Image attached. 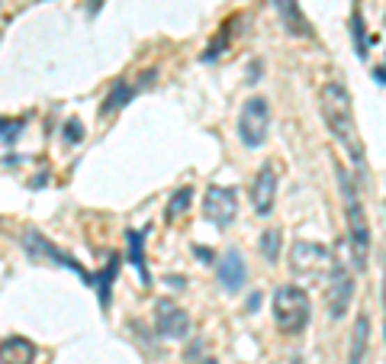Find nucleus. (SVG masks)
Returning a JSON list of instances; mask_svg holds the SVG:
<instances>
[{
  "label": "nucleus",
  "mask_w": 386,
  "mask_h": 364,
  "mask_svg": "<svg viewBox=\"0 0 386 364\" xmlns=\"http://www.w3.org/2000/svg\"><path fill=\"white\" fill-rule=\"evenodd\" d=\"M268 132H270V103L264 97L245 100L242 113H238V139L248 149H258V145L268 142Z\"/></svg>",
  "instance_id": "nucleus-4"
},
{
  "label": "nucleus",
  "mask_w": 386,
  "mask_h": 364,
  "mask_svg": "<svg viewBox=\"0 0 386 364\" xmlns=\"http://www.w3.org/2000/svg\"><path fill=\"white\" fill-rule=\"evenodd\" d=\"M274 200H277V171L270 168V165H264L252 184L254 213H258V216H268V213L274 210Z\"/></svg>",
  "instance_id": "nucleus-10"
},
{
  "label": "nucleus",
  "mask_w": 386,
  "mask_h": 364,
  "mask_svg": "<svg viewBox=\"0 0 386 364\" xmlns=\"http://www.w3.org/2000/svg\"><path fill=\"white\" fill-rule=\"evenodd\" d=\"M270 3H274V10L280 13V20H284V26H286V33L290 36H312L309 20L302 17V10H300L296 0H270Z\"/></svg>",
  "instance_id": "nucleus-13"
},
{
  "label": "nucleus",
  "mask_w": 386,
  "mask_h": 364,
  "mask_svg": "<svg viewBox=\"0 0 386 364\" xmlns=\"http://www.w3.org/2000/svg\"><path fill=\"white\" fill-rule=\"evenodd\" d=\"M344 248H348V238L338 242V258H332V284H328V316L332 319H341L348 313V303L354 296V278L348 271V261H344Z\"/></svg>",
  "instance_id": "nucleus-5"
},
{
  "label": "nucleus",
  "mask_w": 386,
  "mask_h": 364,
  "mask_svg": "<svg viewBox=\"0 0 386 364\" xmlns=\"http://www.w3.org/2000/svg\"><path fill=\"white\" fill-rule=\"evenodd\" d=\"M20 126H23V119H17V123H13V119H0V136L13 139L20 132Z\"/></svg>",
  "instance_id": "nucleus-22"
},
{
  "label": "nucleus",
  "mask_w": 386,
  "mask_h": 364,
  "mask_svg": "<svg viewBox=\"0 0 386 364\" xmlns=\"http://www.w3.org/2000/svg\"><path fill=\"white\" fill-rule=\"evenodd\" d=\"M341 174V171H338ZM341 190H344V210H348V238L354 245V264L364 268L367 264V252H370V226H367V216H364V206L354 194V187L348 184V178L341 174Z\"/></svg>",
  "instance_id": "nucleus-3"
},
{
  "label": "nucleus",
  "mask_w": 386,
  "mask_h": 364,
  "mask_svg": "<svg viewBox=\"0 0 386 364\" xmlns=\"http://www.w3.org/2000/svg\"><path fill=\"white\" fill-rule=\"evenodd\" d=\"M23 248H26L29 258H36V261H49V264H55V268H68V271L87 278L84 268H81L71 255H65L59 245H52L49 238H45L43 232H36V229H26V232H23Z\"/></svg>",
  "instance_id": "nucleus-7"
},
{
  "label": "nucleus",
  "mask_w": 386,
  "mask_h": 364,
  "mask_svg": "<svg viewBox=\"0 0 386 364\" xmlns=\"http://www.w3.org/2000/svg\"><path fill=\"white\" fill-rule=\"evenodd\" d=\"M155 326H158V332L164 335V339H174V342H180V339L190 335V316H187L177 303H168V300H161L158 303Z\"/></svg>",
  "instance_id": "nucleus-9"
},
{
  "label": "nucleus",
  "mask_w": 386,
  "mask_h": 364,
  "mask_svg": "<svg viewBox=\"0 0 386 364\" xmlns=\"http://www.w3.org/2000/svg\"><path fill=\"white\" fill-rule=\"evenodd\" d=\"M39 348L23 335H10L0 342V364H36Z\"/></svg>",
  "instance_id": "nucleus-11"
},
{
  "label": "nucleus",
  "mask_w": 386,
  "mask_h": 364,
  "mask_svg": "<svg viewBox=\"0 0 386 364\" xmlns=\"http://www.w3.org/2000/svg\"><path fill=\"white\" fill-rule=\"evenodd\" d=\"M319 110H322L325 126L332 129V136L338 139V145L357 165H364V145H361V136H357V123H354V113H351V93H348V87H341L338 81H328L319 93Z\"/></svg>",
  "instance_id": "nucleus-1"
},
{
  "label": "nucleus",
  "mask_w": 386,
  "mask_h": 364,
  "mask_svg": "<svg viewBox=\"0 0 386 364\" xmlns=\"http://www.w3.org/2000/svg\"><path fill=\"white\" fill-rule=\"evenodd\" d=\"M190 200H193V190L190 187H180L174 197H171V204L164 206V220L168 222H174L180 213H187V206H190Z\"/></svg>",
  "instance_id": "nucleus-20"
},
{
  "label": "nucleus",
  "mask_w": 386,
  "mask_h": 364,
  "mask_svg": "<svg viewBox=\"0 0 386 364\" xmlns=\"http://www.w3.org/2000/svg\"><path fill=\"white\" fill-rule=\"evenodd\" d=\"M328 264H332V252L325 245H319V242H296L293 252H290V271L296 278L316 280Z\"/></svg>",
  "instance_id": "nucleus-6"
},
{
  "label": "nucleus",
  "mask_w": 386,
  "mask_h": 364,
  "mask_svg": "<svg viewBox=\"0 0 386 364\" xmlns=\"http://www.w3.org/2000/svg\"><path fill=\"white\" fill-rule=\"evenodd\" d=\"M351 36H354V52L361 55V59H367V39H364V13L357 7H354L351 13Z\"/></svg>",
  "instance_id": "nucleus-21"
},
{
  "label": "nucleus",
  "mask_w": 386,
  "mask_h": 364,
  "mask_svg": "<svg viewBox=\"0 0 386 364\" xmlns=\"http://www.w3.org/2000/svg\"><path fill=\"white\" fill-rule=\"evenodd\" d=\"M116 271H119V261H116V258H109V264L103 268L100 274H91V278H87V284H93V287H97L103 306L109 303V287H113V280H116Z\"/></svg>",
  "instance_id": "nucleus-16"
},
{
  "label": "nucleus",
  "mask_w": 386,
  "mask_h": 364,
  "mask_svg": "<svg viewBox=\"0 0 386 364\" xmlns=\"http://www.w3.org/2000/svg\"><path fill=\"white\" fill-rule=\"evenodd\" d=\"M373 77H377L380 84H386V68H377V71H373Z\"/></svg>",
  "instance_id": "nucleus-26"
},
{
  "label": "nucleus",
  "mask_w": 386,
  "mask_h": 364,
  "mask_svg": "<svg viewBox=\"0 0 386 364\" xmlns=\"http://www.w3.org/2000/svg\"><path fill=\"white\" fill-rule=\"evenodd\" d=\"M367 335H370V319L367 316H357V322H354V335H351V355H348V364H361L364 361Z\"/></svg>",
  "instance_id": "nucleus-15"
},
{
  "label": "nucleus",
  "mask_w": 386,
  "mask_h": 364,
  "mask_svg": "<svg viewBox=\"0 0 386 364\" xmlns=\"http://www.w3.org/2000/svg\"><path fill=\"white\" fill-rule=\"evenodd\" d=\"M383 316H386V264H383ZM383 332H386V326H383Z\"/></svg>",
  "instance_id": "nucleus-25"
},
{
  "label": "nucleus",
  "mask_w": 386,
  "mask_h": 364,
  "mask_svg": "<svg viewBox=\"0 0 386 364\" xmlns=\"http://www.w3.org/2000/svg\"><path fill=\"white\" fill-rule=\"evenodd\" d=\"M193 252L200 255V261H206V264H210V261H213V252H210V248H203V245H196V248H193Z\"/></svg>",
  "instance_id": "nucleus-24"
},
{
  "label": "nucleus",
  "mask_w": 386,
  "mask_h": 364,
  "mask_svg": "<svg viewBox=\"0 0 386 364\" xmlns=\"http://www.w3.org/2000/svg\"><path fill=\"white\" fill-rule=\"evenodd\" d=\"M280 245H284V238H280V229H268L264 236H261V255H264V261L274 264L280 258Z\"/></svg>",
  "instance_id": "nucleus-19"
},
{
  "label": "nucleus",
  "mask_w": 386,
  "mask_h": 364,
  "mask_svg": "<svg viewBox=\"0 0 386 364\" xmlns=\"http://www.w3.org/2000/svg\"><path fill=\"white\" fill-rule=\"evenodd\" d=\"M203 213L206 220L216 222V226H229V222L238 216V194L236 187H219L213 184L203 197Z\"/></svg>",
  "instance_id": "nucleus-8"
},
{
  "label": "nucleus",
  "mask_w": 386,
  "mask_h": 364,
  "mask_svg": "<svg viewBox=\"0 0 386 364\" xmlns=\"http://www.w3.org/2000/svg\"><path fill=\"white\" fill-rule=\"evenodd\" d=\"M245 278H248V268H245V258H242V255H238L236 248L222 255V261H219V284L236 294V290L245 284Z\"/></svg>",
  "instance_id": "nucleus-12"
},
{
  "label": "nucleus",
  "mask_w": 386,
  "mask_h": 364,
  "mask_svg": "<svg viewBox=\"0 0 386 364\" xmlns=\"http://www.w3.org/2000/svg\"><path fill=\"white\" fill-rule=\"evenodd\" d=\"M135 93H139V91H135V84H129L126 77H123V81H116V87H113V91H109V97L103 100V116H109V113L123 110V107L132 100Z\"/></svg>",
  "instance_id": "nucleus-14"
},
{
  "label": "nucleus",
  "mask_w": 386,
  "mask_h": 364,
  "mask_svg": "<svg viewBox=\"0 0 386 364\" xmlns=\"http://www.w3.org/2000/svg\"><path fill=\"white\" fill-rule=\"evenodd\" d=\"M126 238H129V261H132L135 268L142 271V284H151L148 268H145V252H142V238H145V232H139V229H129Z\"/></svg>",
  "instance_id": "nucleus-18"
},
{
  "label": "nucleus",
  "mask_w": 386,
  "mask_h": 364,
  "mask_svg": "<svg viewBox=\"0 0 386 364\" xmlns=\"http://www.w3.org/2000/svg\"><path fill=\"white\" fill-rule=\"evenodd\" d=\"M68 139H71V142H77V139H81V123H77V119H71V123H68Z\"/></svg>",
  "instance_id": "nucleus-23"
},
{
  "label": "nucleus",
  "mask_w": 386,
  "mask_h": 364,
  "mask_svg": "<svg viewBox=\"0 0 386 364\" xmlns=\"http://www.w3.org/2000/svg\"><path fill=\"white\" fill-rule=\"evenodd\" d=\"M312 316V303L309 294L302 287H280L274 294V319H277V329L286 335H296L309 326Z\"/></svg>",
  "instance_id": "nucleus-2"
},
{
  "label": "nucleus",
  "mask_w": 386,
  "mask_h": 364,
  "mask_svg": "<svg viewBox=\"0 0 386 364\" xmlns=\"http://www.w3.org/2000/svg\"><path fill=\"white\" fill-rule=\"evenodd\" d=\"M242 20H245V17H232L226 26H222V33H219L216 39H213V43H210V49L203 52V61H213V59H216V55H222V52L229 49V43H232V36H236V26L242 23Z\"/></svg>",
  "instance_id": "nucleus-17"
},
{
  "label": "nucleus",
  "mask_w": 386,
  "mask_h": 364,
  "mask_svg": "<svg viewBox=\"0 0 386 364\" xmlns=\"http://www.w3.org/2000/svg\"><path fill=\"white\" fill-rule=\"evenodd\" d=\"M206 364H216V361H206Z\"/></svg>",
  "instance_id": "nucleus-27"
}]
</instances>
